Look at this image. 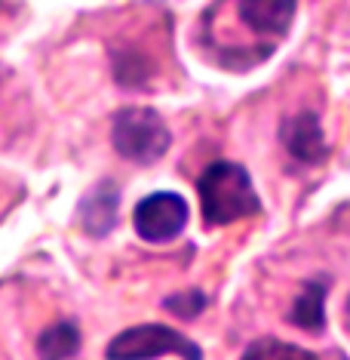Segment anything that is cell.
<instances>
[{"instance_id": "8992f818", "label": "cell", "mask_w": 350, "mask_h": 360, "mask_svg": "<svg viewBox=\"0 0 350 360\" xmlns=\"http://www.w3.org/2000/svg\"><path fill=\"white\" fill-rule=\"evenodd\" d=\"M283 145L295 160L301 163H323L329 158V145H325L320 117L314 111H301L283 127Z\"/></svg>"}, {"instance_id": "8fae6325", "label": "cell", "mask_w": 350, "mask_h": 360, "mask_svg": "<svg viewBox=\"0 0 350 360\" xmlns=\"http://www.w3.org/2000/svg\"><path fill=\"white\" fill-rule=\"evenodd\" d=\"M344 321H347V330H350V299H347V305H344Z\"/></svg>"}, {"instance_id": "277c9868", "label": "cell", "mask_w": 350, "mask_h": 360, "mask_svg": "<svg viewBox=\"0 0 350 360\" xmlns=\"http://www.w3.org/2000/svg\"><path fill=\"white\" fill-rule=\"evenodd\" d=\"M188 216H191V210L182 194L157 191V194H151V198L138 200L133 222H135V231L142 240L166 243V240H175V237L184 231Z\"/></svg>"}, {"instance_id": "5b68a950", "label": "cell", "mask_w": 350, "mask_h": 360, "mask_svg": "<svg viewBox=\"0 0 350 360\" xmlns=\"http://www.w3.org/2000/svg\"><path fill=\"white\" fill-rule=\"evenodd\" d=\"M298 0H237L243 25L264 37H286L295 19Z\"/></svg>"}, {"instance_id": "ba28073f", "label": "cell", "mask_w": 350, "mask_h": 360, "mask_svg": "<svg viewBox=\"0 0 350 360\" xmlns=\"http://www.w3.org/2000/svg\"><path fill=\"white\" fill-rule=\"evenodd\" d=\"M329 281L325 277H314L304 283V290L298 292L295 305L289 311V321L298 330L311 333V335H323L325 330V292H329Z\"/></svg>"}, {"instance_id": "52a82bcc", "label": "cell", "mask_w": 350, "mask_h": 360, "mask_svg": "<svg viewBox=\"0 0 350 360\" xmlns=\"http://www.w3.org/2000/svg\"><path fill=\"white\" fill-rule=\"evenodd\" d=\"M120 216V194L111 182L95 185L93 194H86L83 203H80V222L93 237H105L117 225Z\"/></svg>"}, {"instance_id": "3957f363", "label": "cell", "mask_w": 350, "mask_h": 360, "mask_svg": "<svg viewBox=\"0 0 350 360\" xmlns=\"http://www.w3.org/2000/svg\"><path fill=\"white\" fill-rule=\"evenodd\" d=\"M188 357V360H200L203 351L194 345L191 339H184L182 333L169 330L160 323H144V326H133V330L120 333L117 339L108 345V357L114 360H144V357Z\"/></svg>"}, {"instance_id": "6da1fadb", "label": "cell", "mask_w": 350, "mask_h": 360, "mask_svg": "<svg viewBox=\"0 0 350 360\" xmlns=\"http://www.w3.org/2000/svg\"><path fill=\"white\" fill-rule=\"evenodd\" d=\"M203 222L209 228H222L240 219H249L262 210L258 191L252 185L249 173L234 160H215L213 167L203 169L197 179Z\"/></svg>"}, {"instance_id": "7a4b0ae2", "label": "cell", "mask_w": 350, "mask_h": 360, "mask_svg": "<svg viewBox=\"0 0 350 360\" xmlns=\"http://www.w3.org/2000/svg\"><path fill=\"white\" fill-rule=\"evenodd\" d=\"M111 142L117 148L120 158L133 160V163H157L163 154L169 151V127L163 124V117L151 108H126L114 117L111 129Z\"/></svg>"}, {"instance_id": "30bf717a", "label": "cell", "mask_w": 350, "mask_h": 360, "mask_svg": "<svg viewBox=\"0 0 350 360\" xmlns=\"http://www.w3.org/2000/svg\"><path fill=\"white\" fill-rule=\"evenodd\" d=\"M246 360H267V357H295V360H314L316 354L314 351H304L298 345H289V342H274V339H264V342H255L249 345V351L243 354Z\"/></svg>"}, {"instance_id": "9c48e42d", "label": "cell", "mask_w": 350, "mask_h": 360, "mask_svg": "<svg viewBox=\"0 0 350 360\" xmlns=\"http://www.w3.org/2000/svg\"><path fill=\"white\" fill-rule=\"evenodd\" d=\"M77 351H80V333H77V326L68 321L46 326L37 342L40 357H74Z\"/></svg>"}]
</instances>
